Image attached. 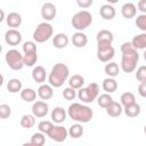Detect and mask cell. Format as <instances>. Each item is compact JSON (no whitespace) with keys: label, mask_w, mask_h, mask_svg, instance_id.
<instances>
[{"label":"cell","mask_w":146,"mask_h":146,"mask_svg":"<svg viewBox=\"0 0 146 146\" xmlns=\"http://www.w3.org/2000/svg\"><path fill=\"white\" fill-rule=\"evenodd\" d=\"M23 89V84H22V81L19 79H16V78H13L8 81L7 83V90L11 94H16V92H21Z\"/></svg>","instance_id":"27"},{"label":"cell","mask_w":146,"mask_h":146,"mask_svg":"<svg viewBox=\"0 0 146 146\" xmlns=\"http://www.w3.org/2000/svg\"><path fill=\"white\" fill-rule=\"evenodd\" d=\"M68 36L65 33H57L55 36H52V44L57 49H64L68 44Z\"/></svg>","instance_id":"19"},{"label":"cell","mask_w":146,"mask_h":146,"mask_svg":"<svg viewBox=\"0 0 146 146\" xmlns=\"http://www.w3.org/2000/svg\"><path fill=\"white\" fill-rule=\"evenodd\" d=\"M99 15L102 16V18H104L105 21H112L115 15H116V10L113 7V5L111 3H105L100 7L99 9Z\"/></svg>","instance_id":"14"},{"label":"cell","mask_w":146,"mask_h":146,"mask_svg":"<svg viewBox=\"0 0 146 146\" xmlns=\"http://www.w3.org/2000/svg\"><path fill=\"white\" fill-rule=\"evenodd\" d=\"M144 59L146 60V49H145V51H144Z\"/></svg>","instance_id":"47"},{"label":"cell","mask_w":146,"mask_h":146,"mask_svg":"<svg viewBox=\"0 0 146 146\" xmlns=\"http://www.w3.org/2000/svg\"><path fill=\"white\" fill-rule=\"evenodd\" d=\"M112 102H113V97H112L111 94H108V92L102 94V95H99L98 98H97L98 105H99L100 107H103V108H106Z\"/></svg>","instance_id":"34"},{"label":"cell","mask_w":146,"mask_h":146,"mask_svg":"<svg viewBox=\"0 0 146 146\" xmlns=\"http://www.w3.org/2000/svg\"><path fill=\"white\" fill-rule=\"evenodd\" d=\"M104 71H105V73H106L108 76H111V78H115V76L119 75L120 67H119L117 63H115V62H108V63L105 65Z\"/></svg>","instance_id":"30"},{"label":"cell","mask_w":146,"mask_h":146,"mask_svg":"<svg viewBox=\"0 0 146 146\" xmlns=\"http://www.w3.org/2000/svg\"><path fill=\"white\" fill-rule=\"evenodd\" d=\"M70 75V68L64 63H57L52 66L49 75H48V82L54 88H60L64 82L68 79Z\"/></svg>","instance_id":"3"},{"label":"cell","mask_w":146,"mask_h":146,"mask_svg":"<svg viewBox=\"0 0 146 146\" xmlns=\"http://www.w3.org/2000/svg\"><path fill=\"white\" fill-rule=\"evenodd\" d=\"M38 60V54L36 52H30V54H24V64L25 66L32 67L35 65Z\"/></svg>","instance_id":"35"},{"label":"cell","mask_w":146,"mask_h":146,"mask_svg":"<svg viewBox=\"0 0 146 146\" xmlns=\"http://www.w3.org/2000/svg\"><path fill=\"white\" fill-rule=\"evenodd\" d=\"M131 43L136 49H146V32L136 34L132 38Z\"/></svg>","instance_id":"24"},{"label":"cell","mask_w":146,"mask_h":146,"mask_svg":"<svg viewBox=\"0 0 146 146\" xmlns=\"http://www.w3.org/2000/svg\"><path fill=\"white\" fill-rule=\"evenodd\" d=\"M47 136L56 143H62L67 138L68 130L66 128H64L63 125H54L52 129L49 131V133Z\"/></svg>","instance_id":"8"},{"label":"cell","mask_w":146,"mask_h":146,"mask_svg":"<svg viewBox=\"0 0 146 146\" xmlns=\"http://www.w3.org/2000/svg\"><path fill=\"white\" fill-rule=\"evenodd\" d=\"M138 94L141 97L146 98V81L139 83V86H138Z\"/></svg>","instance_id":"43"},{"label":"cell","mask_w":146,"mask_h":146,"mask_svg":"<svg viewBox=\"0 0 146 146\" xmlns=\"http://www.w3.org/2000/svg\"><path fill=\"white\" fill-rule=\"evenodd\" d=\"M105 110H106L107 115L111 116V117H117V116H120V115L122 114V112H123L122 105L119 104V103H116V102H114V100H113Z\"/></svg>","instance_id":"22"},{"label":"cell","mask_w":146,"mask_h":146,"mask_svg":"<svg viewBox=\"0 0 146 146\" xmlns=\"http://www.w3.org/2000/svg\"><path fill=\"white\" fill-rule=\"evenodd\" d=\"M121 14L127 19L133 18V17H136V14H137V7L132 2H125L121 7Z\"/></svg>","instance_id":"18"},{"label":"cell","mask_w":146,"mask_h":146,"mask_svg":"<svg viewBox=\"0 0 146 146\" xmlns=\"http://www.w3.org/2000/svg\"><path fill=\"white\" fill-rule=\"evenodd\" d=\"M123 112L124 114L128 116V117H137L140 112H141V108H140V105L137 104V103H133L131 105H128L123 108Z\"/></svg>","instance_id":"25"},{"label":"cell","mask_w":146,"mask_h":146,"mask_svg":"<svg viewBox=\"0 0 146 146\" xmlns=\"http://www.w3.org/2000/svg\"><path fill=\"white\" fill-rule=\"evenodd\" d=\"M57 15V8L54 3L51 2H46L42 5L41 7V17L46 21V22H50L52 21Z\"/></svg>","instance_id":"11"},{"label":"cell","mask_w":146,"mask_h":146,"mask_svg":"<svg viewBox=\"0 0 146 146\" xmlns=\"http://www.w3.org/2000/svg\"><path fill=\"white\" fill-rule=\"evenodd\" d=\"M52 127H54L52 121H48V120H42V121L39 122V124H38V129H39V131L43 132L44 135H48L49 131L52 129Z\"/></svg>","instance_id":"36"},{"label":"cell","mask_w":146,"mask_h":146,"mask_svg":"<svg viewBox=\"0 0 146 146\" xmlns=\"http://www.w3.org/2000/svg\"><path fill=\"white\" fill-rule=\"evenodd\" d=\"M71 41H72V43H73L74 47H76V48H83L88 43V36L82 31H78V32H75L73 34Z\"/></svg>","instance_id":"17"},{"label":"cell","mask_w":146,"mask_h":146,"mask_svg":"<svg viewBox=\"0 0 146 146\" xmlns=\"http://www.w3.org/2000/svg\"><path fill=\"white\" fill-rule=\"evenodd\" d=\"M6 22H7V25L9 27H11V29L19 27L21 24H22V16L16 11H11V13H9L7 15Z\"/></svg>","instance_id":"21"},{"label":"cell","mask_w":146,"mask_h":146,"mask_svg":"<svg viewBox=\"0 0 146 146\" xmlns=\"http://www.w3.org/2000/svg\"><path fill=\"white\" fill-rule=\"evenodd\" d=\"M36 94H38V92H36L34 89H32V88H24V89H22V91H21V98H22L24 102H26V103H31V102L35 100Z\"/></svg>","instance_id":"29"},{"label":"cell","mask_w":146,"mask_h":146,"mask_svg":"<svg viewBox=\"0 0 146 146\" xmlns=\"http://www.w3.org/2000/svg\"><path fill=\"white\" fill-rule=\"evenodd\" d=\"M115 55V49L113 46H100L97 47V58L102 63H108Z\"/></svg>","instance_id":"9"},{"label":"cell","mask_w":146,"mask_h":146,"mask_svg":"<svg viewBox=\"0 0 146 146\" xmlns=\"http://www.w3.org/2000/svg\"><path fill=\"white\" fill-rule=\"evenodd\" d=\"M19 124L24 129H31V128H33L34 124H35V115L33 113L32 114H24L21 117Z\"/></svg>","instance_id":"26"},{"label":"cell","mask_w":146,"mask_h":146,"mask_svg":"<svg viewBox=\"0 0 146 146\" xmlns=\"http://www.w3.org/2000/svg\"><path fill=\"white\" fill-rule=\"evenodd\" d=\"M121 52H122V59H121L122 71L125 73L133 72L139 60V54L137 52V49L132 46L131 42H124L121 44Z\"/></svg>","instance_id":"1"},{"label":"cell","mask_w":146,"mask_h":146,"mask_svg":"<svg viewBox=\"0 0 146 146\" xmlns=\"http://www.w3.org/2000/svg\"><path fill=\"white\" fill-rule=\"evenodd\" d=\"M107 1V3H111V5H114V3H116L119 0H106Z\"/></svg>","instance_id":"45"},{"label":"cell","mask_w":146,"mask_h":146,"mask_svg":"<svg viewBox=\"0 0 146 146\" xmlns=\"http://www.w3.org/2000/svg\"><path fill=\"white\" fill-rule=\"evenodd\" d=\"M75 1H76V5L82 9H87L94 3V0H75Z\"/></svg>","instance_id":"42"},{"label":"cell","mask_w":146,"mask_h":146,"mask_svg":"<svg viewBox=\"0 0 146 146\" xmlns=\"http://www.w3.org/2000/svg\"><path fill=\"white\" fill-rule=\"evenodd\" d=\"M5 19V11L1 9V18H0V22H2Z\"/></svg>","instance_id":"46"},{"label":"cell","mask_w":146,"mask_h":146,"mask_svg":"<svg viewBox=\"0 0 146 146\" xmlns=\"http://www.w3.org/2000/svg\"><path fill=\"white\" fill-rule=\"evenodd\" d=\"M67 115H68L67 112L62 106H57L51 111V115L50 116H51V121L52 122H55L57 124H60L66 120Z\"/></svg>","instance_id":"16"},{"label":"cell","mask_w":146,"mask_h":146,"mask_svg":"<svg viewBox=\"0 0 146 146\" xmlns=\"http://www.w3.org/2000/svg\"><path fill=\"white\" fill-rule=\"evenodd\" d=\"M136 79L139 82L146 81V65H141L136 71Z\"/></svg>","instance_id":"40"},{"label":"cell","mask_w":146,"mask_h":146,"mask_svg":"<svg viewBox=\"0 0 146 146\" xmlns=\"http://www.w3.org/2000/svg\"><path fill=\"white\" fill-rule=\"evenodd\" d=\"M120 100H121V105L125 107V106H128V105H131V104L136 103V97H135V95H133L132 92L127 91V92H123V94L121 95Z\"/></svg>","instance_id":"33"},{"label":"cell","mask_w":146,"mask_h":146,"mask_svg":"<svg viewBox=\"0 0 146 146\" xmlns=\"http://www.w3.org/2000/svg\"><path fill=\"white\" fill-rule=\"evenodd\" d=\"M137 8H138V10L141 11V14H146V0H139Z\"/></svg>","instance_id":"44"},{"label":"cell","mask_w":146,"mask_h":146,"mask_svg":"<svg viewBox=\"0 0 146 146\" xmlns=\"http://www.w3.org/2000/svg\"><path fill=\"white\" fill-rule=\"evenodd\" d=\"M97 47L100 46H111L113 40H114V35L110 30H100L97 33Z\"/></svg>","instance_id":"12"},{"label":"cell","mask_w":146,"mask_h":146,"mask_svg":"<svg viewBox=\"0 0 146 146\" xmlns=\"http://www.w3.org/2000/svg\"><path fill=\"white\" fill-rule=\"evenodd\" d=\"M49 106L43 100H38L32 105V113L35 115V117H44L48 114Z\"/></svg>","instance_id":"13"},{"label":"cell","mask_w":146,"mask_h":146,"mask_svg":"<svg viewBox=\"0 0 146 146\" xmlns=\"http://www.w3.org/2000/svg\"><path fill=\"white\" fill-rule=\"evenodd\" d=\"M52 34H54V27H52V25L49 22H46L44 21V22L40 23L35 27L32 36H33V40L35 42L42 43V42L48 41L52 36Z\"/></svg>","instance_id":"6"},{"label":"cell","mask_w":146,"mask_h":146,"mask_svg":"<svg viewBox=\"0 0 146 146\" xmlns=\"http://www.w3.org/2000/svg\"><path fill=\"white\" fill-rule=\"evenodd\" d=\"M83 84H84V78L82 75H80V74H73L68 79V86L72 87V88H74L75 90L76 89L79 90L80 88H82Z\"/></svg>","instance_id":"28"},{"label":"cell","mask_w":146,"mask_h":146,"mask_svg":"<svg viewBox=\"0 0 146 146\" xmlns=\"http://www.w3.org/2000/svg\"><path fill=\"white\" fill-rule=\"evenodd\" d=\"M67 114L70 119H72L75 122L80 123H88L94 117L92 110L84 104L81 103H73L67 108Z\"/></svg>","instance_id":"2"},{"label":"cell","mask_w":146,"mask_h":146,"mask_svg":"<svg viewBox=\"0 0 146 146\" xmlns=\"http://www.w3.org/2000/svg\"><path fill=\"white\" fill-rule=\"evenodd\" d=\"M23 52L30 54V52H36V43L34 41H26L23 43Z\"/></svg>","instance_id":"39"},{"label":"cell","mask_w":146,"mask_h":146,"mask_svg":"<svg viewBox=\"0 0 146 146\" xmlns=\"http://www.w3.org/2000/svg\"><path fill=\"white\" fill-rule=\"evenodd\" d=\"M135 24L141 32H146V14H140L136 17Z\"/></svg>","instance_id":"37"},{"label":"cell","mask_w":146,"mask_h":146,"mask_svg":"<svg viewBox=\"0 0 146 146\" xmlns=\"http://www.w3.org/2000/svg\"><path fill=\"white\" fill-rule=\"evenodd\" d=\"M92 23V16L88 10H81L73 15L71 24L76 31H83L89 27Z\"/></svg>","instance_id":"5"},{"label":"cell","mask_w":146,"mask_h":146,"mask_svg":"<svg viewBox=\"0 0 146 146\" xmlns=\"http://www.w3.org/2000/svg\"><path fill=\"white\" fill-rule=\"evenodd\" d=\"M144 133L146 135V124H145V127H144Z\"/></svg>","instance_id":"48"},{"label":"cell","mask_w":146,"mask_h":146,"mask_svg":"<svg viewBox=\"0 0 146 146\" xmlns=\"http://www.w3.org/2000/svg\"><path fill=\"white\" fill-rule=\"evenodd\" d=\"M11 114V107L7 104H1L0 105V117L1 119H7Z\"/></svg>","instance_id":"41"},{"label":"cell","mask_w":146,"mask_h":146,"mask_svg":"<svg viewBox=\"0 0 146 146\" xmlns=\"http://www.w3.org/2000/svg\"><path fill=\"white\" fill-rule=\"evenodd\" d=\"M22 33L16 29H9L5 33V41L9 46H18L22 42Z\"/></svg>","instance_id":"10"},{"label":"cell","mask_w":146,"mask_h":146,"mask_svg":"<svg viewBox=\"0 0 146 146\" xmlns=\"http://www.w3.org/2000/svg\"><path fill=\"white\" fill-rule=\"evenodd\" d=\"M83 132H84V130H83V127L80 122L72 124L68 129V136L72 138H80L83 135Z\"/></svg>","instance_id":"31"},{"label":"cell","mask_w":146,"mask_h":146,"mask_svg":"<svg viewBox=\"0 0 146 146\" xmlns=\"http://www.w3.org/2000/svg\"><path fill=\"white\" fill-rule=\"evenodd\" d=\"M99 96V86L96 82L89 83L87 87H82L78 91V98L86 104L92 103Z\"/></svg>","instance_id":"4"},{"label":"cell","mask_w":146,"mask_h":146,"mask_svg":"<svg viewBox=\"0 0 146 146\" xmlns=\"http://www.w3.org/2000/svg\"><path fill=\"white\" fill-rule=\"evenodd\" d=\"M5 59L9 68L14 71H19L23 68V66H25L24 55H22L17 49H9L5 55Z\"/></svg>","instance_id":"7"},{"label":"cell","mask_w":146,"mask_h":146,"mask_svg":"<svg viewBox=\"0 0 146 146\" xmlns=\"http://www.w3.org/2000/svg\"><path fill=\"white\" fill-rule=\"evenodd\" d=\"M76 96H78V95H76L75 89L72 88V87H70V86L63 90V97H64L66 100H73Z\"/></svg>","instance_id":"38"},{"label":"cell","mask_w":146,"mask_h":146,"mask_svg":"<svg viewBox=\"0 0 146 146\" xmlns=\"http://www.w3.org/2000/svg\"><path fill=\"white\" fill-rule=\"evenodd\" d=\"M102 87L104 89V91L108 92V94H112L114 91H116L117 89V81L114 79V78H106L103 80V83H102Z\"/></svg>","instance_id":"23"},{"label":"cell","mask_w":146,"mask_h":146,"mask_svg":"<svg viewBox=\"0 0 146 146\" xmlns=\"http://www.w3.org/2000/svg\"><path fill=\"white\" fill-rule=\"evenodd\" d=\"M46 78H47V73H46V68L43 66L38 65L32 70V79L36 83H40V84L43 83L46 81Z\"/></svg>","instance_id":"20"},{"label":"cell","mask_w":146,"mask_h":146,"mask_svg":"<svg viewBox=\"0 0 146 146\" xmlns=\"http://www.w3.org/2000/svg\"><path fill=\"white\" fill-rule=\"evenodd\" d=\"M46 143V137H44V133L39 131V132H34L31 137V141H30V145H33V146H42L44 145Z\"/></svg>","instance_id":"32"},{"label":"cell","mask_w":146,"mask_h":146,"mask_svg":"<svg viewBox=\"0 0 146 146\" xmlns=\"http://www.w3.org/2000/svg\"><path fill=\"white\" fill-rule=\"evenodd\" d=\"M52 86L51 84H46V83H41L40 87L38 88V96L42 99V100H49L52 98L54 96V90H52Z\"/></svg>","instance_id":"15"}]
</instances>
